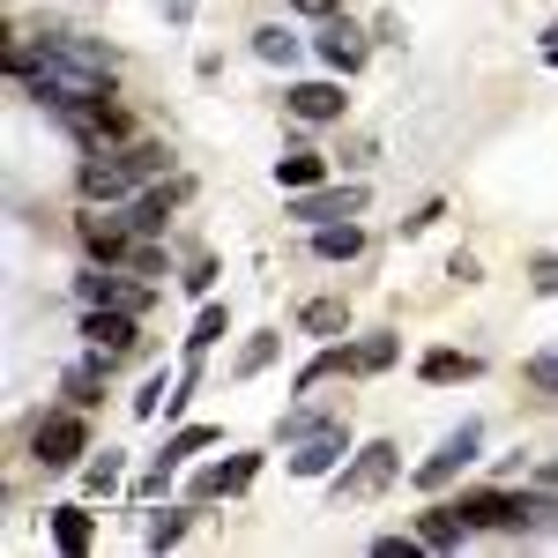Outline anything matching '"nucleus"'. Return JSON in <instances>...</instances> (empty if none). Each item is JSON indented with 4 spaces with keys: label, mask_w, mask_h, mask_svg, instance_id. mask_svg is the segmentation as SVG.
Listing matches in <instances>:
<instances>
[{
    "label": "nucleus",
    "mask_w": 558,
    "mask_h": 558,
    "mask_svg": "<svg viewBox=\"0 0 558 558\" xmlns=\"http://www.w3.org/2000/svg\"><path fill=\"white\" fill-rule=\"evenodd\" d=\"M529 387H536V395H558V350L529 357Z\"/></svg>",
    "instance_id": "obj_27"
},
{
    "label": "nucleus",
    "mask_w": 558,
    "mask_h": 558,
    "mask_svg": "<svg viewBox=\"0 0 558 558\" xmlns=\"http://www.w3.org/2000/svg\"><path fill=\"white\" fill-rule=\"evenodd\" d=\"M476 447H484V432H476V425L447 432V439H439V454H432L425 470H417V484H425V492H439V484H447V476L462 470V462H476Z\"/></svg>",
    "instance_id": "obj_3"
},
{
    "label": "nucleus",
    "mask_w": 558,
    "mask_h": 558,
    "mask_svg": "<svg viewBox=\"0 0 558 558\" xmlns=\"http://www.w3.org/2000/svg\"><path fill=\"white\" fill-rule=\"evenodd\" d=\"M231 320H223V305H202V320H194V336H186V350H209L216 336H223Z\"/></svg>",
    "instance_id": "obj_26"
},
{
    "label": "nucleus",
    "mask_w": 558,
    "mask_h": 558,
    "mask_svg": "<svg viewBox=\"0 0 558 558\" xmlns=\"http://www.w3.org/2000/svg\"><path fill=\"white\" fill-rule=\"evenodd\" d=\"M120 165H128L134 179H157V172H165V149H157V142H134V149L120 157Z\"/></svg>",
    "instance_id": "obj_25"
},
{
    "label": "nucleus",
    "mask_w": 558,
    "mask_h": 558,
    "mask_svg": "<svg viewBox=\"0 0 558 558\" xmlns=\"http://www.w3.org/2000/svg\"><path fill=\"white\" fill-rule=\"evenodd\" d=\"M83 484L97 492V499H105V492L120 484V462H112V454H105V462H89V470H83Z\"/></svg>",
    "instance_id": "obj_28"
},
{
    "label": "nucleus",
    "mask_w": 558,
    "mask_h": 558,
    "mask_svg": "<svg viewBox=\"0 0 558 558\" xmlns=\"http://www.w3.org/2000/svg\"><path fill=\"white\" fill-rule=\"evenodd\" d=\"M128 186H134V172L120 165V157H89L83 165V202H120Z\"/></svg>",
    "instance_id": "obj_8"
},
{
    "label": "nucleus",
    "mask_w": 558,
    "mask_h": 558,
    "mask_svg": "<svg viewBox=\"0 0 558 558\" xmlns=\"http://www.w3.org/2000/svg\"><path fill=\"white\" fill-rule=\"evenodd\" d=\"M387 476H395V447L380 439V447L357 454V470H343V492H350V499H365V492H380Z\"/></svg>",
    "instance_id": "obj_9"
},
{
    "label": "nucleus",
    "mask_w": 558,
    "mask_h": 558,
    "mask_svg": "<svg viewBox=\"0 0 558 558\" xmlns=\"http://www.w3.org/2000/svg\"><path fill=\"white\" fill-rule=\"evenodd\" d=\"M551 476H558V470H551Z\"/></svg>",
    "instance_id": "obj_35"
},
{
    "label": "nucleus",
    "mask_w": 558,
    "mask_h": 558,
    "mask_svg": "<svg viewBox=\"0 0 558 558\" xmlns=\"http://www.w3.org/2000/svg\"><path fill=\"white\" fill-rule=\"evenodd\" d=\"M291 112H299L305 128H320V120H343V89H336V83H299V89H291Z\"/></svg>",
    "instance_id": "obj_11"
},
{
    "label": "nucleus",
    "mask_w": 558,
    "mask_h": 558,
    "mask_svg": "<svg viewBox=\"0 0 558 558\" xmlns=\"http://www.w3.org/2000/svg\"><path fill=\"white\" fill-rule=\"evenodd\" d=\"M52 544H60L68 558L89 551V514H83V507H60V514H52Z\"/></svg>",
    "instance_id": "obj_17"
},
{
    "label": "nucleus",
    "mask_w": 558,
    "mask_h": 558,
    "mask_svg": "<svg viewBox=\"0 0 558 558\" xmlns=\"http://www.w3.org/2000/svg\"><path fill=\"white\" fill-rule=\"evenodd\" d=\"M320 60H328V68H365V31H357V23H328V31H320Z\"/></svg>",
    "instance_id": "obj_13"
},
{
    "label": "nucleus",
    "mask_w": 558,
    "mask_h": 558,
    "mask_svg": "<svg viewBox=\"0 0 558 558\" xmlns=\"http://www.w3.org/2000/svg\"><path fill=\"white\" fill-rule=\"evenodd\" d=\"M357 209H365V186H320V194H299L305 223H336V216H357Z\"/></svg>",
    "instance_id": "obj_6"
},
{
    "label": "nucleus",
    "mask_w": 558,
    "mask_h": 558,
    "mask_svg": "<svg viewBox=\"0 0 558 558\" xmlns=\"http://www.w3.org/2000/svg\"><path fill=\"white\" fill-rule=\"evenodd\" d=\"M268 357H276V336H254V343L239 350V373H260V365H268Z\"/></svg>",
    "instance_id": "obj_30"
},
{
    "label": "nucleus",
    "mask_w": 558,
    "mask_h": 558,
    "mask_svg": "<svg viewBox=\"0 0 558 558\" xmlns=\"http://www.w3.org/2000/svg\"><path fill=\"white\" fill-rule=\"evenodd\" d=\"M179 536H186V514L157 507V514H149V551H165V544H179Z\"/></svg>",
    "instance_id": "obj_24"
},
{
    "label": "nucleus",
    "mask_w": 558,
    "mask_h": 558,
    "mask_svg": "<svg viewBox=\"0 0 558 558\" xmlns=\"http://www.w3.org/2000/svg\"><path fill=\"white\" fill-rule=\"evenodd\" d=\"M299 15H336V0H291Z\"/></svg>",
    "instance_id": "obj_32"
},
{
    "label": "nucleus",
    "mask_w": 558,
    "mask_h": 558,
    "mask_svg": "<svg viewBox=\"0 0 558 558\" xmlns=\"http://www.w3.org/2000/svg\"><path fill=\"white\" fill-rule=\"evenodd\" d=\"M544 60H551V68H558V38H551V45H544Z\"/></svg>",
    "instance_id": "obj_34"
},
{
    "label": "nucleus",
    "mask_w": 558,
    "mask_h": 558,
    "mask_svg": "<svg viewBox=\"0 0 558 558\" xmlns=\"http://www.w3.org/2000/svg\"><path fill=\"white\" fill-rule=\"evenodd\" d=\"M410 551H417L410 536H380V544H373V558H410Z\"/></svg>",
    "instance_id": "obj_31"
},
{
    "label": "nucleus",
    "mask_w": 558,
    "mask_h": 558,
    "mask_svg": "<svg viewBox=\"0 0 558 558\" xmlns=\"http://www.w3.org/2000/svg\"><path fill=\"white\" fill-rule=\"evenodd\" d=\"M254 52H260V60H276V68H291V60H299V38L268 23V31H254Z\"/></svg>",
    "instance_id": "obj_20"
},
{
    "label": "nucleus",
    "mask_w": 558,
    "mask_h": 558,
    "mask_svg": "<svg viewBox=\"0 0 558 558\" xmlns=\"http://www.w3.org/2000/svg\"><path fill=\"white\" fill-rule=\"evenodd\" d=\"M462 536H470L462 507H425V521H417V544H425V551H454Z\"/></svg>",
    "instance_id": "obj_12"
},
{
    "label": "nucleus",
    "mask_w": 558,
    "mask_h": 558,
    "mask_svg": "<svg viewBox=\"0 0 558 558\" xmlns=\"http://www.w3.org/2000/svg\"><path fill=\"white\" fill-rule=\"evenodd\" d=\"M529 283L551 299V291H558V254H536V260H529Z\"/></svg>",
    "instance_id": "obj_29"
},
{
    "label": "nucleus",
    "mask_w": 558,
    "mask_h": 558,
    "mask_svg": "<svg viewBox=\"0 0 558 558\" xmlns=\"http://www.w3.org/2000/svg\"><path fill=\"white\" fill-rule=\"evenodd\" d=\"M343 299H320V305H305V336H343Z\"/></svg>",
    "instance_id": "obj_22"
},
{
    "label": "nucleus",
    "mask_w": 558,
    "mask_h": 558,
    "mask_svg": "<svg viewBox=\"0 0 558 558\" xmlns=\"http://www.w3.org/2000/svg\"><path fill=\"white\" fill-rule=\"evenodd\" d=\"M320 172H328V157H320V149H291V157L276 165L283 186H320Z\"/></svg>",
    "instance_id": "obj_18"
},
{
    "label": "nucleus",
    "mask_w": 558,
    "mask_h": 558,
    "mask_svg": "<svg viewBox=\"0 0 558 558\" xmlns=\"http://www.w3.org/2000/svg\"><path fill=\"white\" fill-rule=\"evenodd\" d=\"M202 447H216V432L209 425H186V432L165 439V462H186V454H202Z\"/></svg>",
    "instance_id": "obj_23"
},
{
    "label": "nucleus",
    "mask_w": 558,
    "mask_h": 558,
    "mask_svg": "<svg viewBox=\"0 0 558 558\" xmlns=\"http://www.w3.org/2000/svg\"><path fill=\"white\" fill-rule=\"evenodd\" d=\"M343 447H350L343 425H313V432L299 439V454H291V470H299V476H328L336 462H343Z\"/></svg>",
    "instance_id": "obj_5"
},
{
    "label": "nucleus",
    "mask_w": 558,
    "mask_h": 558,
    "mask_svg": "<svg viewBox=\"0 0 558 558\" xmlns=\"http://www.w3.org/2000/svg\"><path fill=\"white\" fill-rule=\"evenodd\" d=\"M357 246H365V231H357L350 216H343V223H320V231H313V254H320V260H350Z\"/></svg>",
    "instance_id": "obj_16"
},
{
    "label": "nucleus",
    "mask_w": 558,
    "mask_h": 558,
    "mask_svg": "<svg viewBox=\"0 0 558 558\" xmlns=\"http://www.w3.org/2000/svg\"><path fill=\"white\" fill-rule=\"evenodd\" d=\"M186 202V179H172V186H157V194H142L134 202V231H165V216Z\"/></svg>",
    "instance_id": "obj_14"
},
{
    "label": "nucleus",
    "mask_w": 558,
    "mask_h": 558,
    "mask_svg": "<svg viewBox=\"0 0 558 558\" xmlns=\"http://www.w3.org/2000/svg\"><path fill=\"white\" fill-rule=\"evenodd\" d=\"M260 470V454H239V462H216V470L194 476V499H223V492H246Z\"/></svg>",
    "instance_id": "obj_7"
},
{
    "label": "nucleus",
    "mask_w": 558,
    "mask_h": 558,
    "mask_svg": "<svg viewBox=\"0 0 558 558\" xmlns=\"http://www.w3.org/2000/svg\"><path fill=\"white\" fill-rule=\"evenodd\" d=\"M75 231H83V246H89V254L120 260V254H128V231H134V216H112V209H97V202H89V209L75 216Z\"/></svg>",
    "instance_id": "obj_2"
},
{
    "label": "nucleus",
    "mask_w": 558,
    "mask_h": 558,
    "mask_svg": "<svg viewBox=\"0 0 558 558\" xmlns=\"http://www.w3.org/2000/svg\"><path fill=\"white\" fill-rule=\"evenodd\" d=\"M157 8H165L172 23H186V15H194V0H157Z\"/></svg>",
    "instance_id": "obj_33"
},
{
    "label": "nucleus",
    "mask_w": 558,
    "mask_h": 558,
    "mask_svg": "<svg viewBox=\"0 0 558 558\" xmlns=\"http://www.w3.org/2000/svg\"><path fill=\"white\" fill-rule=\"evenodd\" d=\"M83 305H120V313H142L149 291L128 283V276H83Z\"/></svg>",
    "instance_id": "obj_10"
},
{
    "label": "nucleus",
    "mask_w": 558,
    "mask_h": 558,
    "mask_svg": "<svg viewBox=\"0 0 558 558\" xmlns=\"http://www.w3.org/2000/svg\"><path fill=\"white\" fill-rule=\"evenodd\" d=\"M105 365H112V357H105ZM105 365H75V373H68V402H75V410H89V402H97V387H105Z\"/></svg>",
    "instance_id": "obj_21"
},
{
    "label": "nucleus",
    "mask_w": 558,
    "mask_h": 558,
    "mask_svg": "<svg viewBox=\"0 0 558 558\" xmlns=\"http://www.w3.org/2000/svg\"><path fill=\"white\" fill-rule=\"evenodd\" d=\"M83 336L97 343V357H128L134 350V313H120V305H89Z\"/></svg>",
    "instance_id": "obj_4"
},
{
    "label": "nucleus",
    "mask_w": 558,
    "mask_h": 558,
    "mask_svg": "<svg viewBox=\"0 0 558 558\" xmlns=\"http://www.w3.org/2000/svg\"><path fill=\"white\" fill-rule=\"evenodd\" d=\"M75 454H89L83 417H45L38 425V462L45 470H75Z\"/></svg>",
    "instance_id": "obj_1"
},
{
    "label": "nucleus",
    "mask_w": 558,
    "mask_h": 558,
    "mask_svg": "<svg viewBox=\"0 0 558 558\" xmlns=\"http://www.w3.org/2000/svg\"><path fill=\"white\" fill-rule=\"evenodd\" d=\"M395 365V336H365V343H350V373H387Z\"/></svg>",
    "instance_id": "obj_19"
},
{
    "label": "nucleus",
    "mask_w": 558,
    "mask_h": 558,
    "mask_svg": "<svg viewBox=\"0 0 558 558\" xmlns=\"http://www.w3.org/2000/svg\"><path fill=\"white\" fill-rule=\"evenodd\" d=\"M432 387H447V380H476V357L470 350H425V365H417Z\"/></svg>",
    "instance_id": "obj_15"
}]
</instances>
